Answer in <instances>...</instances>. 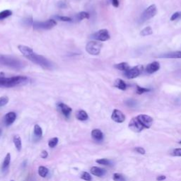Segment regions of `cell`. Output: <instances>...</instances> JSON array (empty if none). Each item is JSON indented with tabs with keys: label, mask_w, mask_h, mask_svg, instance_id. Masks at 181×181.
Segmentation results:
<instances>
[{
	"label": "cell",
	"mask_w": 181,
	"mask_h": 181,
	"mask_svg": "<svg viewBox=\"0 0 181 181\" xmlns=\"http://www.w3.org/2000/svg\"><path fill=\"white\" fill-rule=\"evenodd\" d=\"M29 79L25 76H15L11 77H5L0 74V87L12 88L15 86H22L29 82Z\"/></svg>",
	"instance_id": "1"
},
{
	"label": "cell",
	"mask_w": 181,
	"mask_h": 181,
	"mask_svg": "<svg viewBox=\"0 0 181 181\" xmlns=\"http://www.w3.org/2000/svg\"><path fill=\"white\" fill-rule=\"evenodd\" d=\"M0 65L11 67L15 70H20L25 66V64L21 60L11 56L0 54Z\"/></svg>",
	"instance_id": "2"
},
{
	"label": "cell",
	"mask_w": 181,
	"mask_h": 181,
	"mask_svg": "<svg viewBox=\"0 0 181 181\" xmlns=\"http://www.w3.org/2000/svg\"><path fill=\"white\" fill-rule=\"evenodd\" d=\"M26 58L30 60V61L34 62L35 64L40 66L42 68L45 69V70H51L53 68V64H52V62L49 60L45 58L43 56L36 54L34 52H31L29 55H28Z\"/></svg>",
	"instance_id": "3"
},
{
	"label": "cell",
	"mask_w": 181,
	"mask_h": 181,
	"mask_svg": "<svg viewBox=\"0 0 181 181\" xmlns=\"http://www.w3.org/2000/svg\"><path fill=\"white\" fill-rule=\"evenodd\" d=\"M57 25V22L54 19H49L45 21H36L33 23L35 30H49Z\"/></svg>",
	"instance_id": "4"
},
{
	"label": "cell",
	"mask_w": 181,
	"mask_h": 181,
	"mask_svg": "<svg viewBox=\"0 0 181 181\" xmlns=\"http://www.w3.org/2000/svg\"><path fill=\"white\" fill-rule=\"evenodd\" d=\"M103 44L97 41H91L86 46V50L88 53L92 55H98L101 52Z\"/></svg>",
	"instance_id": "5"
},
{
	"label": "cell",
	"mask_w": 181,
	"mask_h": 181,
	"mask_svg": "<svg viewBox=\"0 0 181 181\" xmlns=\"http://www.w3.org/2000/svg\"><path fill=\"white\" fill-rule=\"evenodd\" d=\"M157 13V9L155 4H151L149 7H147L142 13L141 16V21L142 22H145L146 21H148L149 19H152L156 16Z\"/></svg>",
	"instance_id": "6"
},
{
	"label": "cell",
	"mask_w": 181,
	"mask_h": 181,
	"mask_svg": "<svg viewBox=\"0 0 181 181\" xmlns=\"http://www.w3.org/2000/svg\"><path fill=\"white\" fill-rule=\"evenodd\" d=\"M91 38L96 40L104 42V41H106L110 39V34H109V32L107 29H101V30H99L98 31L93 33V34L91 36Z\"/></svg>",
	"instance_id": "7"
},
{
	"label": "cell",
	"mask_w": 181,
	"mask_h": 181,
	"mask_svg": "<svg viewBox=\"0 0 181 181\" xmlns=\"http://www.w3.org/2000/svg\"><path fill=\"white\" fill-rule=\"evenodd\" d=\"M142 67L141 66H137V67H133L132 68H129L127 71L125 72V76L129 79H132L137 78L140 75L142 72Z\"/></svg>",
	"instance_id": "8"
},
{
	"label": "cell",
	"mask_w": 181,
	"mask_h": 181,
	"mask_svg": "<svg viewBox=\"0 0 181 181\" xmlns=\"http://www.w3.org/2000/svg\"><path fill=\"white\" fill-rule=\"evenodd\" d=\"M128 126L131 130L135 132H140L145 129L143 125L141 123V122L138 120L137 117L132 118V120L129 121Z\"/></svg>",
	"instance_id": "9"
},
{
	"label": "cell",
	"mask_w": 181,
	"mask_h": 181,
	"mask_svg": "<svg viewBox=\"0 0 181 181\" xmlns=\"http://www.w3.org/2000/svg\"><path fill=\"white\" fill-rule=\"evenodd\" d=\"M137 117L141 122V123L143 125L145 129H149V128L151 127L153 124V122H154L152 117L151 116L148 115L141 114L137 116Z\"/></svg>",
	"instance_id": "10"
},
{
	"label": "cell",
	"mask_w": 181,
	"mask_h": 181,
	"mask_svg": "<svg viewBox=\"0 0 181 181\" xmlns=\"http://www.w3.org/2000/svg\"><path fill=\"white\" fill-rule=\"evenodd\" d=\"M111 119L115 123H123L125 120V115L120 110L115 109L112 113Z\"/></svg>",
	"instance_id": "11"
},
{
	"label": "cell",
	"mask_w": 181,
	"mask_h": 181,
	"mask_svg": "<svg viewBox=\"0 0 181 181\" xmlns=\"http://www.w3.org/2000/svg\"><path fill=\"white\" fill-rule=\"evenodd\" d=\"M16 118H17V115L14 112H9V113H7L4 116V123L7 126H9L14 123L15 121Z\"/></svg>",
	"instance_id": "12"
},
{
	"label": "cell",
	"mask_w": 181,
	"mask_h": 181,
	"mask_svg": "<svg viewBox=\"0 0 181 181\" xmlns=\"http://www.w3.org/2000/svg\"><path fill=\"white\" fill-rule=\"evenodd\" d=\"M160 69V64L158 62H153L150 63L146 67V72L149 74L155 73L156 72L158 71Z\"/></svg>",
	"instance_id": "13"
},
{
	"label": "cell",
	"mask_w": 181,
	"mask_h": 181,
	"mask_svg": "<svg viewBox=\"0 0 181 181\" xmlns=\"http://www.w3.org/2000/svg\"><path fill=\"white\" fill-rule=\"evenodd\" d=\"M58 107L59 108H60V111L62 112V113L66 117H70V114H71L72 111V109L70 108V106H68V105H66V104L62 103H60L58 104Z\"/></svg>",
	"instance_id": "14"
},
{
	"label": "cell",
	"mask_w": 181,
	"mask_h": 181,
	"mask_svg": "<svg viewBox=\"0 0 181 181\" xmlns=\"http://www.w3.org/2000/svg\"><path fill=\"white\" fill-rule=\"evenodd\" d=\"M91 137L96 142H101L103 139V133L99 129H94L91 131Z\"/></svg>",
	"instance_id": "15"
},
{
	"label": "cell",
	"mask_w": 181,
	"mask_h": 181,
	"mask_svg": "<svg viewBox=\"0 0 181 181\" xmlns=\"http://www.w3.org/2000/svg\"><path fill=\"white\" fill-rule=\"evenodd\" d=\"M90 171L91 174L95 176H97V177H102L106 173V171L103 168L97 167V166H93V167H91Z\"/></svg>",
	"instance_id": "16"
},
{
	"label": "cell",
	"mask_w": 181,
	"mask_h": 181,
	"mask_svg": "<svg viewBox=\"0 0 181 181\" xmlns=\"http://www.w3.org/2000/svg\"><path fill=\"white\" fill-rule=\"evenodd\" d=\"M159 57H162V58L181 59V51H176V52H170V53L162 54V55H160Z\"/></svg>",
	"instance_id": "17"
},
{
	"label": "cell",
	"mask_w": 181,
	"mask_h": 181,
	"mask_svg": "<svg viewBox=\"0 0 181 181\" xmlns=\"http://www.w3.org/2000/svg\"><path fill=\"white\" fill-rule=\"evenodd\" d=\"M76 117L77 120H80V121H86L89 118V115L85 110H79L76 112Z\"/></svg>",
	"instance_id": "18"
},
{
	"label": "cell",
	"mask_w": 181,
	"mask_h": 181,
	"mask_svg": "<svg viewBox=\"0 0 181 181\" xmlns=\"http://www.w3.org/2000/svg\"><path fill=\"white\" fill-rule=\"evenodd\" d=\"M114 86L115 87L117 88V89L122 91H125L127 89V84H126V83L124 81L120 79H117L115 81Z\"/></svg>",
	"instance_id": "19"
},
{
	"label": "cell",
	"mask_w": 181,
	"mask_h": 181,
	"mask_svg": "<svg viewBox=\"0 0 181 181\" xmlns=\"http://www.w3.org/2000/svg\"><path fill=\"white\" fill-rule=\"evenodd\" d=\"M19 50H20V52H21L25 57H27L28 55H29L31 52H33V50H32V48H29L28 46H25V45H19L18 47Z\"/></svg>",
	"instance_id": "20"
},
{
	"label": "cell",
	"mask_w": 181,
	"mask_h": 181,
	"mask_svg": "<svg viewBox=\"0 0 181 181\" xmlns=\"http://www.w3.org/2000/svg\"><path fill=\"white\" fill-rule=\"evenodd\" d=\"M115 68H116L117 70H120V71H123V72H126L130 68L129 65L128 64V63L127 62H121L119 63V64H115Z\"/></svg>",
	"instance_id": "21"
},
{
	"label": "cell",
	"mask_w": 181,
	"mask_h": 181,
	"mask_svg": "<svg viewBox=\"0 0 181 181\" xmlns=\"http://www.w3.org/2000/svg\"><path fill=\"white\" fill-rule=\"evenodd\" d=\"M10 161H11V154H10L9 153H8V154L6 155L4 161H3V164H2L3 171L7 170V168H8L9 166Z\"/></svg>",
	"instance_id": "22"
},
{
	"label": "cell",
	"mask_w": 181,
	"mask_h": 181,
	"mask_svg": "<svg viewBox=\"0 0 181 181\" xmlns=\"http://www.w3.org/2000/svg\"><path fill=\"white\" fill-rule=\"evenodd\" d=\"M14 144L15 145L16 148H17V151H21L22 147V142H21V139L19 135H16L14 137Z\"/></svg>",
	"instance_id": "23"
},
{
	"label": "cell",
	"mask_w": 181,
	"mask_h": 181,
	"mask_svg": "<svg viewBox=\"0 0 181 181\" xmlns=\"http://www.w3.org/2000/svg\"><path fill=\"white\" fill-rule=\"evenodd\" d=\"M48 173V169L45 166H40L38 168V174L40 177L45 178Z\"/></svg>",
	"instance_id": "24"
},
{
	"label": "cell",
	"mask_w": 181,
	"mask_h": 181,
	"mask_svg": "<svg viewBox=\"0 0 181 181\" xmlns=\"http://www.w3.org/2000/svg\"><path fill=\"white\" fill-rule=\"evenodd\" d=\"M153 33V29H151V27L150 26H147V27L145 28L144 29H142L140 32V35L142 36H150Z\"/></svg>",
	"instance_id": "25"
},
{
	"label": "cell",
	"mask_w": 181,
	"mask_h": 181,
	"mask_svg": "<svg viewBox=\"0 0 181 181\" xmlns=\"http://www.w3.org/2000/svg\"><path fill=\"white\" fill-rule=\"evenodd\" d=\"M12 15V11L11 10H4L0 12V21L7 19V17Z\"/></svg>",
	"instance_id": "26"
},
{
	"label": "cell",
	"mask_w": 181,
	"mask_h": 181,
	"mask_svg": "<svg viewBox=\"0 0 181 181\" xmlns=\"http://www.w3.org/2000/svg\"><path fill=\"white\" fill-rule=\"evenodd\" d=\"M76 19L79 21H82L85 19H89V14L86 11H82L76 15Z\"/></svg>",
	"instance_id": "27"
},
{
	"label": "cell",
	"mask_w": 181,
	"mask_h": 181,
	"mask_svg": "<svg viewBox=\"0 0 181 181\" xmlns=\"http://www.w3.org/2000/svg\"><path fill=\"white\" fill-rule=\"evenodd\" d=\"M81 179H82V180H86V181H91L92 180V177H91V176L90 174H89V173H87V172H82V174H81V176H80Z\"/></svg>",
	"instance_id": "28"
},
{
	"label": "cell",
	"mask_w": 181,
	"mask_h": 181,
	"mask_svg": "<svg viewBox=\"0 0 181 181\" xmlns=\"http://www.w3.org/2000/svg\"><path fill=\"white\" fill-rule=\"evenodd\" d=\"M34 135H36V137H42V130L38 125H36L34 126Z\"/></svg>",
	"instance_id": "29"
},
{
	"label": "cell",
	"mask_w": 181,
	"mask_h": 181,
	"mask_svg": "<svg viewBox=\"0 0 181 181\" xmlns=\"http://www.w3.org/2000/svg\"><path fill=\"white\" fill-rule=\"evenodd\" d=\"M95 162L98 164L101 165H105V166H110L111 165V162H110V160L107 159V158H101V159H97L95 161Z\"/></svg>",
	"instance_id": "30"
},
{
	"label": "cell",
	"mask_w": 181,
	"mask_h": 181,
	"mask_svg": "<svg viewBox=\"0 0 181 181\" xmlns=\"http://www.w3.org/2000/svg\"><path fill=\"white\" fill-rule=\"evenodd\" d=\"M58 138L57 137H53L52 139H50L48 142V146H49L50 148H54L58 144Z\"/></svg>",
	"instance_id": "31"
},
{
	"label": "cell",
	"mask_w": 181,
	"mask_h": 181,
	"mask_svg": "<svg viewBox=\"0 0 181 181\" xmlns=\"http://www.w3.org/2000/svg\"><path fill=\"white\" fill-rule=\"evenodd\" d=\"M137 93L139 94V95H141V94H143L144 93H147V92H149L151 91L150 89H147V88H144V87H140L139 86H137Z\"/></svg>",
	"instance_id": "32"
},
{
	"label": "cell",
	"mask_w": 181,
	"mask_h": 181,
	"mask_svg": "<svg viewBox=\"0 0 181 181\" xmlns=\"http://www.w3.org/2000/svg\"><path fill=\"white\" fill-rule=\"evenodd\" d=\"M113 180H115V181H125V178L123 177V175L120 174V173H115L113 174Z\"/></svg>",
	"instance_id": "33"
},
{
	"label": "cell",
	"mask_w": 181,
	"mask_h": 181,
	"mask_svg": "<svg viewBox=\"0 0 181 181\" xmlns=\"http://www.w3.org/2000/svg\"><path fill=\"white\" fill-rule=\"evenodd\" d=\"M180 19H181V11H177V12L174 13L170 17V21H172L180 20Z\"/></svg>",
	"instance_id": "34"
},
{
	"label": "cell",
	"mask_w": 181,
	"mask_h": 181,
	"mask_svg": "<svg viewBox=\"0 0 181 181\" xmlns=\"http://www.w3.org/2000/svg\"><path fill=\"white\" fill-rule=\"evenodd\" d=\"M54 18L57 20L62 21H65V22H70L72 21V19L68 17H63V16H55L54 17Z\"/></svg>",
	"instance_id": "35"
},
{
	"label": "cell",
	"mask_w": 181,
	"mask_h": 181,
	"mask_svg": "<svg viewBox=\"0 0 181 181\" xmlns=\"http://www.w3.org/2000/svg\"><path fill=\"white\" fill-rule=\"evenodd\" d=\"M9 102V98L7 96L0 97V108L7 105Z\"/></svg>",
	"instance_id": "36"
},
{
	"label": "cell",
	"mask_w": 181,
	"mask_h": 181,
	"mask_svg": "<svg viewBox=\"0 0 181 181\" xmlns=\"http://www.w3.org/2000/svg\"><path fill=\"white\" fill-rule=\"evenodd\" d=\"M135 151H137V153H139V154H142V155L145 154V153H146V151H145V149H144L143 147H135Z\"/></svg>",
	"instance_id": "37"
},
{
	"label": "cell",
	"mask_w": 181,
	"mask_h": 181,
	"mask_svg": "<svg viewBox=\"0 0 181 181\" xmlns=\"http://www.w3.org/2000/svg\"><path fill=\"white\" fill-rule=\"evenodd\" d=\"M172 154L175 156H181V149H176L173 151Z\"/></svg>",
	"instance_id": "38"
},
{
	"label": "cell",
	"mask_w": 181,
	"mask_h": 181,
	"mask_svg": "<svg viewBox=\"0 0 181 181\" xmlns=\"http://www.w3.org/2000/svg\"><path fill=\"white\" fill-rule=\"evenodd\" d=\"M40 156H41V158H46L48 156V153L47 152V151H45V150H43V151L41 152Z\"/></svg>",
	"instance_id": "39"
},
{
	"label": "cell",
	"mask_w": 181,
	"mask_h": 181,
	"mask_svg": "<svg viewBox=\"0 0 181 181\" xmlns=\"http://www.w3.org/2000/svg\"><path fill=\"white\" fill-rule=\"evenodd\" d=\"M112 4H113V7H119V1L118 0H111Z\"/></svg>",
	"instance_id": "40"
},
{
	"label": "cell",
	"mask_w": 181,
	"mask_h": 181,
	"mask_svg": "<svg viewBox=\"0 0 181 181\" xmlns=\"http://www.w3.org/2000/svg\"><path fill=\"white\" fill-rule=\"evenodd\" d=\"M166 177L165 176H163V175H161V176H158V177L156 178V180L157 181H163L164 180H166Z\"/></svg>",
	"instance_id": "41"
},
{
	"label": "cell",
	"mask_w": 181,
	"mask_h": 181,
	"mask_svg": "<svg viewBox=\"0 0 181 181\" xmlns=\"http://www.w3.org/2000/svg\"><path fill=\"white\" fill-rule=\"evenodd\" d=\"M1 133H2V129H1V127H0V136L1 135Z\"/></svg>",
	"instance_id": "42"
},
{
	"label": "cell",
	"mask_w": 181,
	"mask_h": 181,
	"mask_svg": "<svg viewBox=\"0 0 181 181\" xmlns=\"http://www.w3.org/2000/svg\"><path fill=\"white\" fill-rule=\"evenodd\" d=\"M179 144H180V145H181V141H180V142H179Z\"/></svg>",
	"instance_id": "43"
},
{
	"label": "cell",
	"mask_w": 181,
	"mask_h": 181,
	"mask_svg": "<svg viewBox=\"0 0 181 181\" xmlns=\"http://www.w3.org/2000/svg\"><path fill=\"white\" fill-rule=\"evenodd\" d=\"M11 181H14V180H11Z\"/></svg>",
	"instance_id": "44"
}]
</instances>
